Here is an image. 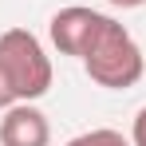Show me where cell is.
<instances>
[{"mask_svg":"<svg viewBox=\"0 0 146 146\" xmlns=\"http://www.w3.org/2000/svg\"><path fill=\"white\" fill-rule=\"evenodd\" d=\"M0 146H48L51 126L48 115L36 103H12L8 111H0Z\"/></svg>","mask_w":146,"mask_h":146,"instance_id":"4","label":"cell"},{"mask_svg":"<svg viewBox=\"0 0 146 146\" xmlns=\"http://www.w3.org/2000/svg\"><path fill=\"white\" fill-rule=\"evenodd\" d=\"M67 146H134L122 130H111V126H95V130H87V134H75Z\"/></svg>","mask_w":146,"mask_h":146,"instance_id":"5","label":"cell"},{"mask_svg":"<svg viewBox=\"0 0 146 146\" xmlns=\"http://www.w3.org/2000/svg\"><path fill=\"white\" fill-rule=\"evenodd\" d=\"M130 142L134 146H146V107L134 115V126H130Z\"/></svg>","mask_w":146,"mask_h":146,"instance_id":"6","label":"cell"},{"mask_svg":"<svg viewBox=\"0 0 146 146\" xmlns=\"http://www.w3.org/2000/svg\"><path fill=\"white\" fill-rule=\"evenodd\" d=\"M107 4H115V8H142L146 0H107Z\"/></svg>","mask_w":146,"mask_h":146,"instance_id":"8","label":"cell"},{"mask_svg":"<svg viewBox=\"0 0 146 146\" xmlns=\"http://www.w3.org/2000/svg\"><path fill=\"white\" fill-rule=\"evenodd\" d=\"M83 67L91 75V83L107 87V91H126L146 75V55L138 48V40L111 16L107 28L99 32L95 48L83 55Z\"/></svg>","mask_w":146,"mask_h":146,"instance_id":"1","label":"cell"},{"mask_svg":"<svg viewBox=\"0 0 146 146\" xmlns=\"http://www.w3.org/2000/svg\"><path fill=\"white\" fill-rule=\"evenodd\" d=\"M12 103H20V99H16V91H12V83H8V79H4V71H0V111H8Z\"/></svg>","mask_w":146,"mask_h":146,"instance_id":"7","label":"cell"},{"mask_svg":"<svg viewBox=\"0 0 146 146\" xmlns=\"http://www.w3.org/2000/svg\"><path fill=\"white\" fill-rule=\"evenodd\" d=\"M0 71L4 79L12 83V91L20 103H36V99H44L51 91V59L44 44H40V36L36 32H28V28H8V32H0Z\"/></svg>","mask_w":146,"mask_h":146,"instance_id":"2","label":"cell"},{"mask_svg":"<svg viewBox=\"0 0 146 146\" xmlns=\"http://www.w3.org/2000/svg\"><path fill=\"white\" fill-rule=\"evenodd\" d=\"M107 12H95V8H83V4H67V8H59L55 16H51L48 24V36L55 51L59 55H75V59H83L87 51L95 48L99 32L107 28Z\"/></svg>","mask_w":146,"mask_h":146,"instance_id":"3","label":"cell"}]
</instances>
